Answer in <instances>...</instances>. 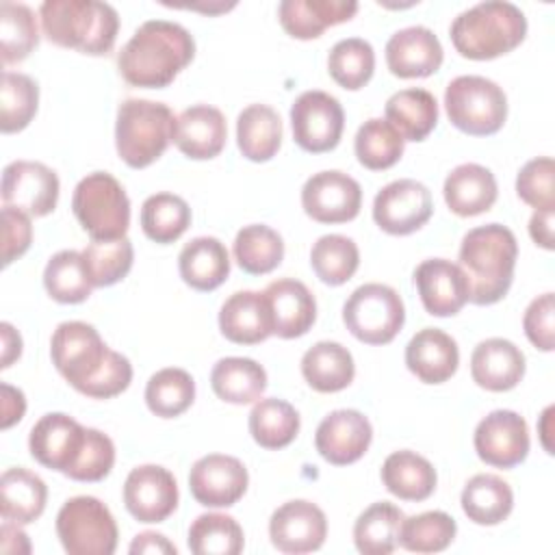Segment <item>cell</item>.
Returning <instances> with one entry per match:
<instances>
[{"label":"cell","instance_id":"obj_51","mask_svg":"<svg viewBox=\"0 0 555 555\" xmlns=\"http://www.w3.org/2000/svg\"><path fill=\"white\" fill-rule=\"evenodd\" d=\"M82 260L93 288L113 286L132 269L134 249L128 236L115 241H91L82 249Z\"/></svg>","mask_w":555,"mask_h":555},{"label":"cell","instance_id":"obj_6","mask_svg":"<svg viewBox=\"0 0 555 555\" xmlns=\"http://www.w3.org/2000/svg\"><path fill=\"white\" fill-rule=\"evenodd\" d=\"M173 132L176 117L163 102L128 98L117 108L115 147L132 169H143L158 160L173 141Z\"/></svg>","mask_w":555,"mask_h":555},{"label":"cell","instance_id":"obj_61","mask_svg":"<svg viewBox=\"0 0 555 555\" xmlns=\"http://www.w3.org/2000/svg\"><path fill=\"white\" fill-rule=\"evenodd\" d=\"M551 416H553V405H548L542 414V423H540V438H542V447L546 453H553V444H551Z\"/></svg>","mask_w":555,"mask_h":555},{"label":"cell","instance_id":"obj_52","mask_svg":"<svg viewBox=\"0 0 555 555\" xmlns=\"http://www.w3.org/2000/svg\"><path fill=\"white\" fill-rule=\"evenodd\" d=\"M555 165L551 156H538L522 165L516 176L518 197L535 210H555Z\"/></svg>","mask_w":555,"mask_h":555},{"label":"cell","instance_id":"obj_54","mask_svg":"<svg viewBox=\"0 0 555 555\" xmlns=\"http://www.w3.org/2000/svg\"><path fill=\"white\" fill-rule=\"evenodd\" d=\"M553 314H555V301H553V293H544L538 295L525 310L522 317V327L525 334L529 338V343L533 347H538L540 351H553L555 347V323H553Z\"/></svg>","mask_w":555,"mask_h":555},{"label":"cell","instance_id":"obj_57","mask_svg":"<svg viewBox=\"0 0 555 555\" xmlns=\"http://www.w3.org/2000/svg\"><path fill=\"white\" fill-rule=\"evenodd\" d=\"M130 553H163V555H176L178 548L176 544H171L163 533L156 531H143L139 535H134L132 544H130Z\"/></svg>","mask_w":555,"mask_h":555},{"label":"cell","instance_id":"obj_29","mask_svg":"<svg viewBox=\"0 0 555 555\" xmlns=\"http://www.w3.org/2000/svg\"><path fill=\"white\" fill-rule=\"evenodd\" d=\"M442 193L451 212L460 217H475L494 206L499 189L496 178L488 167L464 163L451 169L444 178Z\"/></svg>","mask_w":555,"mask_h":555},{"label":"cell","instance_id":"obj_4","mask_svg":"<svg viewBox=\"0 0 555 555\" xmlns=\"http://www.w3.org/2000/svg\"><path fill=\"white\" fill-rule=\"evenodd\" d=\"M39 17L50 43L91 56L111 52L119 30L117 11L98 0H46Z\"/></svg>","mask_w":555,"mask_h":555},{"label":"cell","instance_id":"obj_21","mask_svg":"<svg viewBox=\"0 0 555 555\" xmlns=\"http://www.w3.org/2000/svg\"><path fill=\"white\" fill-rule=\"evenodd\" d=\"M373 440L369 418L358 410H334L317 427L314 447L334 466L358 462Z\"/></svg>","mask_w":555,"mask_h":555},{"label":"cell","instance_id":"obj_1","mask_svg":"<svg viewBox=\"0 0 555 555\" xmlns=\"http://www.w3.org/2000/svg\"><path fill=\"white\" fill-rule=\"evenodd\" d=\"M50 356L69 386L91 399L117 397L132 382L130 360L108 349L98 330L85 321L61 323L52 334Z\"/></svg>","mask_w":555,"mask_h":555},{"label":"cell","instance_id":"obj_9","mask_svg":"<svg viewBox=\"0 0 555 555\" xmlns=\"http://www.w3.org/2000/svg\"><path fill=\"white\" fill-rule=\"evenodd\" d=\"M343 321L360 343L388 345L405 323V308L392 286L369 282L349 295Z\"/></svg>","mask_w":555,"mask_h":555},{"label":"cell","instance_id":"obj_41","mask_svg":"<svg viewBox=\"0 0 555 555\" xmlns=\"http://www.w3.org/2000/svg\"><path fill=\"white\" fill-rule=\"evenodd\" d=\"M232 251H234L236 264L245 273L262 275L273 271L282 262L284 241L273 228L264 223H251L236 232Z\"/></svg>","mask_w":555,"mask_h":555},{"label":"cell","instance_id":"obj_50","mask_svg":"<svg viewBox=\"0 0 555 555\" xmlns=\"http://www.w3.org/2000/svg\"><path fill=\"white\" fill-rule=\"evenodd\" d=\"M457 533L455 520L440 509L403 518L397 544L412 553H440Z\"/></svg>","mask_w":555,"mask_h":555},{"label":"cell","instance_id":"obj_35","mask_svg":"<svg viewBox=\"0 0 555 555\" xmlns=\"http://www.w3.org/2000/svg\"><path fill=\"white\" fill-rule=\"evenodd\" d=\"M236 143L241 154L254 163L271 160L282 145V119L267 104H249L236 119Z\"/></svg>","mask_w":555,"mask_h":555},{"label":"cell","instance_id":"obj_25","mask_svg":"<svg viewBox=\"0 0 555 555\" xmlns=\"http://www.w3.org/2000/svg\"><path fill=\"white\" fill-rule=\"evenodd\" d=\"M525 353L507 338H486L470 356L473 382L490 392H505L525 377Z\"/></svg>","mask_w":555,"mask_h":555},{"label":"cell","instance_id":"obj_38","mask_svg":"<svg viewBox=\"0 0 555 555\" xmlns=\"http://www.w3.org/2000/svg\"><path fill=\"white\" fill-rule=\"evenodd\" d=\"M403 512L388 501L369 505L353 525L356 548L364 555H388L397 546Z\"/></svg>","mask_w":555,"mask_h":555},{"label":"cell","instance_id":"obj_17","mask_svg":"<svg viewBox=\"0 0 555 555\" xmlns=\"http://www.w3.org/2000/svg\"><path fill=\"white\" fill-rule=\"evenodd\" d=\"M249 475L234 455L210 453L199 457L189 473L193 499L204 507H230L247 490Z\"/></svg>","mask_w":555,"mask_h":555},{"label":"cell","instance_id":"obj_5","mask_svg":"<svg viewBox=\"0 0 555 555\" xmlns=\"http://www.w3.org/2000/svg\"><path fill=\"white\" fill-rule=\"evenodd\" d=\"M527 35L525 13L507 0H486L462 11L449 30L453 48L473 61L512 52Z\"/></svg>","mask_w":555,"mask_h":555},{"label":"cell","instance_id":"obj_36","mask_svg":"<svg viewBox=\"0 0 555 555\" xmlns=\"http://www.w3.org/2000/svg\"><path fill=\"white\" fill-rule=\"evenodd\" d=\"M210 386L225 403H254L267 390V371L251 358H221L210 371Z\"/></svg>","mask_w":555,"mask_h":555},{"label":"cell","instance_id":"obj_47","mask_svg":"<svg viewBox=\"0 0 555 555\" xmlns=\"http://www.w3.org/2000/svg\"><path fill=\"white\" fill-rule=\"evenodd\" d=\"M327 72L343 89H362L375 72L373 46L362 37L336 41L327 54Z\"/></svg>","mask_w":555,"mask_h":555},{"label":"cell","instance_id":"obj_33","mask_svg":"<svg viewBox=\"0 0 555 555\" xmlns=\"http://www.w3.org/2000/svg\"><path fill=\"white\" fill-rule=\"evenodd\" d=\"M301 375L317 392L345 390L356 375L353 356L340 343L321 340L304 353Z\"/></svg>","mask_w":555,"mask_h":555},{"label":"cell","instance_id":"obj_20","mask_svg":"<svg viewBox=\"0 0 555 555\" xmlns=\"http://www.w3.org/2000/svg\"><path fill=\"white\" fill-rule=\"evenodd\" d=\"M414 284L423 308L431 317H453L457 314L468 297V280L460 264L447 258H427L414 269Z\"/></svg>","mask_w":555,"mask_h":555},{"label":"cell","instance_id":"obj_59","mask_svg":"<svg viewBox=\"0 0 555 555\" xmlns=\"http://www.w3.org/2000/svg\"><path fill=\"white\" fill-rule=\"evenodd\" d=\"M0 548L2 553H30L28 535L20 529L17 522L4 520L0 527Z\"/></svg>","mask_w":555,"mask_h":555},{"label":"cell","instance_id":"obj_11","mask_svg":"<svg viewBox=\"0 0 555 555\" xmlns=\"http://www.w3.org/2000/svg\"><path fill=\"white\" fill-rule=\"evenodd\" d=\"M291 128L295 143L310 152L323 154L338 145L345 128L340 102L319 89L304 91L291 106Z\"/></svg>","mask_w":555,"mask_h":555},{"label":"cell","instance_id":"obj_48","mask_svg":"<svg viewBox=\"0 0 555 555\" xmlns=\"http://www.w3.org/2000/svg\"><path fill=\"white\" fill-rule=\"evenodd\" d=\"M310 264L323 284L340 286L358 271L360 251L349 236L325 234L312 245Z\"/></svg>","mask_w":555,"mask_h":555},{"label":"cell","instance_id":"obj_19","mask_svg":"<svg viewBox=\"0 0 555 555\" xmlns=\"http://www.w3.org/2000/svg\"><path fill=\"white\" fill-rule=\"evenodd\" d=\"M327 535V518L323 509L306 499L280 505L269 520V538L282 553H310L323 546Z\"/></svg>","mask_w":555,"mask_h":555},{"label":"cell","instance_id":"obj_56","mask_svg":"<svg viewBox=\"0 0 555 555\" xmlns=\"http://www.w3.org/2000/svg\"><path fill=\"white\" fill-rule=\"evenodd\" d=\"M2 429H9L11 425L20 423L26 412V399L20 388H13L11 384H2Z\"/></svg>","mask_w":555,"mask_h":555},{"label":"cell","instance_id":"obj_10","mask_svg":"<svg viewBox=\"0 0 555 555\" xmlns=\"http://www.w3.org/2000/svg\"><path fill=\"white\" fill-rule=\"evenodd\" d=\"M56 535L69 555H113L117 522L95 496L67 499L56 514Z\"/></svg>","mask_w":555,"mask_h":555},{"label":"cell","instance_id":"obj_44","mask_svg":"<svg viewBox=\"0 0 555 555\" xmlns=\"http://www.w3.org/2000/svg\"><path fill=\"white\" fill-rule=\"evenodd\" d=\"M195 399V382L191 373L178 366L156 371L145 386V403L160 418L180 416Z\"/></svg>","mask_w":555,"mask_h":555},{"label":"cell","instance_id":"obj_40","mask_svg":"<svg viewBox=\"0 0 555 555\" xmlns=\"http://www.w3.org/2000/svg\"><path fill=\"white\" fill-rule=\"evenodd\" d=\"M43 286L48 295L59 304H80L89 299L93 284L89 280L82 251H56L43 269Z\"/></svg>","mask_w":555,"mask_h":555},{"label":"cell","instance_id":"obj_45","mask_svg":"<svg viewBox=\"0 0 555 555\" xmlns=\"http://www.w3.org/2000/svg\"><path fill=\"white\" fill-rule=\"evenodd\" d=\"M186 542L195 555H238L245 535L232 516L208 512L191 522Z\"/></svg>","mask_w":555,"mask_h":555},{"label":"cell","instance_id":"obj_12","mask_svg":"<svg viewBox=\"0 0 555 555\" xmlns=\"http://www.w3.org/2000/svg\"><path fill=\"white\" fill-rule=\"evenodd\" d=\"M434 212L429 189L412 178H401L386 184L373 199L375 223L395 236H405L421 230Z\"/></svg>","mask_w":555,"mask_h":555},{"label":"cell","instance_id":"obj_60","mask_svg":"<svg viewBox=\"0 0 555 555\" xmlns=\"http://www.w3.org/2000/svg\"><path fill=\"white\" fill-rule=\"evenodd\" d=\"M0 338H2V360H0V369H9L13 364V360H17L22 356V336L17 334V330L11 323H0Z\"/></svg>","mask_w":555,"mask_h":555},{"label":"cell","instance_id":"obj_58","mask_svg":"<svg viewBox=\"0 0 555 555\" xmlns=\"http://www.w3.org/2000/svg\"><path fill=\"white\" fill-rule=\"evenodd\" d=\"M553 212L555 210H535L529 219V234L533 238L535 245L544 247V249H553L555 241H553Z\"/></svg>","mask_w":555,"mask_h":555},{"label":"cell","instance_id":"obj_26","mask_svg":"<svg viewBox=\"0 0 555 555\" xmlns=\"http://www.w3.org/2000/svg\"><path fill=\"white\" fill-rule=\"evenodd\" d=\"M264 295L271 306L273 334L280 338L304 336L317 319V301L310 288L295 278L273 280Z\"/></svg>","mask_w":555,"mask_h":555},{"label":"cell","instance_id":"obj_53","mask_svg":"<svg viewBox=\"0 0 555 555\" xmlns=\"http://www.w3.org/2000/svg\"><path fill=\"white\" fill-rule=\"evenodd\" d=\"M115 464V444L113 440L93 427H87V438L76 464L65 477L74 481H102Z\"/></svg>","mask_w":555,"mask_h":555},{"label":"cell","instance_id":"obj_32","mask_svg":"<svg viewBox=\"0 0 555 555\" xmlns=\"http://www.w3.org/2000/svg\"><path fill=\"white\" fill-rule=\"evenodd\" d=\"M48 501L43 479L28 468H7L0 477V514L4 520L17 525L35 522Z\"/></svg>","mask_w":555,"mask_h":555},{"label":"cell","instance_id":"obj_7","mask_svg":"<svg viewBox=\"0 0 555 555\" xmlns=\"http://www.w3.org/2000/svg\"><path fill=\"white\" fill-rule=\"evenodd\" d=\"M72 210L91 241L124 238L130 225V199L106 171L87 173L74 189Z\"/></svg>","mask_w":555,"mask_h":555},{"label":"cell","instance_id":"obj_30","mask_svg":"<svg viewBox=\"0 0 555 555\" xmlns=\"http://www.w3.org/2000/svg\"><path fill=\"white\" fill-rule=\"evenodd\" d=\"M180 278L195 291H215L230 275V254L215 236L189 241L178 256Z\"/></svg>","mask_w":555,"mask_h":555},{"label":"cell","instance_id":"obj_18","mask_svg":"<svg viewBox=\"0 0 555 555\" xmlns=\"http://www.w3.org/2000/svg\"><path fill=\"white\" fill-rule=\"evenodd\" d=\"M87 438V427L63 412H50L41 416L28 436L30 455L46 468L63 475L76 464Z\"/></svg>","mask_w":555,"mask_h":555},{"label":"cell","instance_id":"obj_15","mask_svg":"<svg viewBox=\"0 0 555 555\" xmlns=\"http://www.w3.org/2000/svg\"><path fill=\"white\" fill-rule=\"evenodd\" d=\"M475 451L481 462L496 468H514L529 453L527 421L514 410H494L475 427Z\"/></svg>","mask_w":555,"mask_h":555},{"label":"cell","instance_id":"obj_43","mask_svg":"<svg viewBox=\"0 0 555 555\" xmlns=\"http://www.w3.org/2000/svg\"><path fill=\"white\" fill-rule=\"evenodd\" d=\"M191 225L189 204L173 193H154L141 206V228L154 243L178 241Z\"/></svg>","mask_w":555,"mask_h":555},{"label":"cell","instance_id":"obj_16","mask_svg":"<svg viewBox=\"0 0 555 555\" xmlns=\"http://www.w3.org/2000/svg\"><path fill=\"white\" fill-rule=\"evenodd\" d=\"M124 503L139 522H163L178 507L176 477L158 464L137 466L124 481Z\"/></svg>","mask_w":555,"mask_h":555},{"label":"cell","instance_id":"obj_34","mask_svg":"<svg viewBox=\"0 0 555 555\" xmlns=\"http://www.w3.org/2000/svg\"><path fill=\"white\" fill-rule=\"evenodd\" d=\"M390 121L405 141H423L438 124V102L434 93L421 87H410L392 93L384 106Z\"/></svg>","mask_w":555,"mask_h":555},{"label":"cell","instance_id":"obj_55","mask_svg":"<svg viewBox=\"0 0 555 555\" xmlns=\"http://www.w3.org/2000/svg\"><path fill=\"white\" fill-rule=\"evenodd\" d=\"M30 241V215L13 206H2V267H9L15 258L26 254Z\"/></svg>","mask_w":555,"mask_h":555},{"label":"cell","instance_id":"obj_46","mask_svg":"<svg viewBox=\"0 0 555 555\" xmlns=\"http://www.w3.org/2000/svg\"><path fill=\"white\" fill-rule=\"evenodd\" d=\"M39 43L35 11L22 2H0V54L2 63L24 61Z\"/></svg>","mask_w":555,"mask_h":555},{"label":"cell","instance_id":"obj_24","mask_svg":"<svg viewBox=\"0 0 555 555\" xmlns=\"http://www.w3.org/2000/svg\"><path fill=\"white\" fill-rule=\"evenodd\" d=\"M228 139V124L219 108L210 104H193L176 117L173 143L193 160L215 158Z\"/></svg>","mask_w":555,"mask_h":555},{"label":"cell","instance_id":"obj_49","mask_svg":"<svg viewBox=\"0 0 555 555\" xmlns=\"http://www.w3.org/2000/svg\"><path fill=\"white\" fill-rule=\"evenodd\" d=\"M39 104L37 82L20 72H2L0 85V130L4 134L24 130Z\"/></svg>","mask_w":555,"mask_h":555},{"label":"cell","instance_id":"obj_8","mask_svg":"<svg viewBox=\"0 0 555 555\" xmlns=\"http://www.w3.org/2000/svg\"><path fill=\"white\" fill-rule=\"evenodd\" d=\"M444 111L457 130L488 137L499 132L507 119V95L490 78L457 76L444 89Z\"/></svg>","mask_w":555,"mask_h":555},{"label":"cell","instance_id":"obj_22","mask_svg":"<svg viewBox=\"0 0 555 555\" xmlns=\"http://www.w3.org/2000/svg\"><path fill=\"white\" fill-rule=\"evenodd\" d=\"M442 43L427 26H408L386 41V65L399 78H425L440 69Z\"/></svg>","mask_w":555,"mask_h":555},{"label":"cell","instance_id":"obj_39","mask_svg":"<svg viewBox=\"0 0 555 555\" xmlns=\"http://www.w3.org/2000/svg\"><path fill=\"white\" fill-rule=\"evenodd\" d=\"M249 434L262 449H284L299 434V414L284 399H260L249 412Z\"/></svg>","mask_w":555,"mask_h":555},{"label":"cell","instance_id":"obj_31","mask_svg":"<svg viewBox=\"0 0 555 555\" xmlns=\"http://www.w3.org/2000/svg\"><path fill=\"white\" fill-rule=\"evenodd\" d=\"M382 481L390 494L403 501H425L434 494L438 475L427 457L401 449L384 460Z\"/></svg>","mask_w":555,"mask_h":555},{"label":"cell","instance_id":"obj_37","mask_svg":"<svg viewBox=\"0 0 555 555\" xmlns=\"http://www.w3.org/2000/svg\"><path fill=\"white\" fill-rule=\"evenodd\" d=\"M514 507V492L509 483L492 473L470 477L462 490V509L475 525H499Z\"/></svg>","mask_w":555,"mask_h":555},{"label":"cell","instance_id":"obj_14","mask_svg":"<svg viewBox=\"0 0 555 555\" xmlns=\"http://www.w3.org/2000/svg\"><path fill=\"white\" fill-rule=\"evenodd\" d=\"M304 212L319 223H345L358 217L362 189L351 176L330 169L310 176L301 189Z\"/></svg>","mask_w":555,"mask_h":555},{"label":"cell","instance_id":"obj_27","mask_svg":"<svg viewBox=\"0 0 555 555\" xmlns=\"http://www.w3.org/2000/svg\"><path fill=\"white\" fill-rule=\"evenodd\" d=\"M457 343L438 327H423L405 347V366L425 384H442L457 371Z\"/></svg>","mask_w":555,"mask_h":555},{"label":"cell","instance_id":"obj_3","mask_svg":"<svg viewBox=\"0 0 555 555\" xmlns=\"http://www.w3.org/2000/svg\"><path fill=\"white\" fill-rule=\"evenodd\" d=\"M457 258L460 269L468 280V301L490 306L501 301L512 286L518 243L509 228L486 223L464 234Z\"/></svg>","mask_w":555,"mask_h":555},{"label":"cell","instance_id":"obj_42","mask_svg":"<svg viewBox=\"0 0 555 555\" xmlns=\"http://www.w3.org/2000/svg\"><path fill=\"white\" fill-rule=\"evenodd\" d=\"M403 147L405 139L390 121L382 117L366 119L358 128L353 141V150L360 165H364L371 171H382L399 163V158L403 156Z\"/></svg>","mask_w":555,"mask_h":555},{"label":"cell","instance_id":"obj_28","mask_svg":"<svg viewBox=\"0 0 555 555\" xmlns=\"http://www.w3.org/2000/svg\"><path fill=\"white\" fill-rule=\"evenodd\" d=\"M358 13L356 0H282L278 17L295 39H317L325 28L349 22Z\"/></svg>","mask_w":555,"mask_h":555},{"label":"cell","instance_id":"obj_13","mask_svg":"<svg viewBox=\"0 0 555 555\" xmlns=\"http://www.w3.org/2000/svg\"><path fill=\"white\" fill-rule=\"evenodd\" d=\"M59 176L37 160H13L2 171V204L46 217L59 202Z\"/></svg>","mask_w":555,"mask_h":555},{"label":"cell","instance_id":"obj_2","mask_svg":"<svg viewBox=\"0 0 555 555\" xmlns=\"http://www.w3.org/2000/svg\"><path fill=\"white\" fill-rule=\"evenodd\" d=\"M195 41L191 33L169 20H147L124 43L117 69L132 87L163 89L193 61Z\"/></svg>","mask_w":555,"mask_h":555},{"label":"cell","instance_id":"obj_23","mask_svg":"<svg viewBox=\"0 0 555 555\" xmlns=\"http://www.w3.org/2000/svg\"><path fill=\"white\" fill-rule=\"evenodd\" d=\"M221 334L236 345H256L273 334L271 306L264 291H236L219 310Z\"/></svg>","mask_w":555,"mask_h":555}]
</instances>
